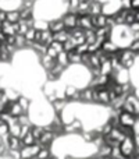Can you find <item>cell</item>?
I'll return each mask as SVG.
<instances>
[{"instance_id":"cell-17","label":"cell","mask_w":139,"mask_h":159,"mask_svg":"<svg viewBox=\"0 0 139 159\" xmlns=\"http://www.w3.org/2000/svg\"><path fill=\"white\" fill-rule=\"evenodd\" d=\"M49 157H50V149H49V147H43V145L41 147V149H39L38 154L35 155L36 159H47Z\"/></svg>"},{"instance_id":"cell-23","label":"cell","mask_w":139,"mask_h":159,"mask_svg":"<svg viewBox=\"0 0 139 159\" xmlns=\"http://www.w3.org/2000/svg\"><path fill=\"white\" fill-rule=\"evenodd\" d=\"M66 105H67L66 99H54V101H53V106H54V109L59 110V112H61V110L66 107Z\"/></svg>"},{"instance_id":"cell-24","label":"cell","mask_w":139,"mask_h":159,"mask_svg":"<svg viewBox=\"0 0 139 159\" xmlns=\"http://www.w3.org/2000/svg\"><path fill=\"white\" fill-rule=\"evenodd\" d=\"M17 102H18V105L21 106V109L24 110V112H27L28 107H29V99L25 98V96H20V98L17 99Z\"/></svg>"},{"instance_id":"cell-16","label":"cell","mask_w":139,"mask_h":159,"mask_svg":"<svg viewBox=\"0 0 139 159\" xmlns=\"http://www.w3.org/2000/svg\"><path fill=\"white\" fill-rule=\"evenodd\" d=\"M6 21L11 22V24L18 22L20 21V13L18 11H7V13H6Z\"/></svg>"},{"instance_id":"cell-27","label":"cell","mask_w":139,"mask_h":159,"mask_svg":"<svg viewBox=\"0 0 139 159\" xmlns=\"http://www.w3.org/2000/svg\"><path fill=\"white\" fill-rule=\"evenodd\" d=\"M129 50H131L132 53H135V55H138V52H139V38H134V41H132L131 45H129Z\"/></svg>"},{"instance_id":"cell-26","label":"cell","mask_w":139,"mask_h":159,"mask_svg":"<svg viewBox=\"0 0 139 159\" xmlns=\"http://www.w3.org/2000/svg\"><path fill=\"white\" fill-rule=\"evenodd\" d=\"M76 91H78V89H76L75 87L68 85V87L66 88V99H70V101H71V99H72V96L76 93Z\"/></svg>"},{"instance_id":"cell-33","label":"cell","mask_w":139,"mask_h":159,"mask_svg":"<svg viewBox=\"0 0 139 159\" xmlns=\"http://www.w3.org/2000/svg\"><path fill=\"white\" fill-rule=\"evenodd\" d=\"M129 3H131V0H121V4H123V8H129Z\"/></svg>"},{"instance_id":"cell-18","label":"cell","mask_w":139,"mask_h":159,"mask_svg":"<svg viewBox=\"0 0 139 159\" xmlns=\"http://www.w3.org/2000/svg\"><path fill=\"white\" fill-rule=\"evenodd\" d=\"M29 130H31V129H29ZM21 143H22V145H24V147H27V145H32V144H36V141H35V138L32 137L31 131H28L27 134H25L24 137L21 138Z\"/></svg>"},{"instance_id":"cell-28","label":"cell","mask_w":139,"mask_h":159,"mask_svg":"<svg viewBox=\"0 0 139 159\" xmlns=\"http://www.w3.org/2000/svg\"><path fill=\"white\" fill-rule=\"evenodd\" d=\"M49 46H52L53 49L56 50L57 53H60V52H63V43L61 42H57V41H52L50 42V45Z\"/></svg>"},{"instance_id":"cell-35","label":"cell","mask_w":139,"mask_h":159,"mask_svg":"<svg viewBox=\"0 0 139 159\" xmlns=\"http://www.w3.org/2000/svg\"><path fill=\"white\" fill-rule=\"evenodd\" d=\"M66 159H71V158H70V157H68V158H66Z\"/></svg>"},{"instance_id":"cell-9","label":"cell","mask_w":139,"mask_h":159,"mask_svg":"<svg viewBox=\"0 0 139 159\" xmlns=\"http://www.w3.org/2000/svg\"><path fill=\"white\" fill-rule=\"evenodd\" d=\"M100 49L103 50L104 53H107V55H113V53H115L118 49H120V48H118L117 45L111 41V39H107V41H104L103 43H102Z\"/></svg>"},{"instance_id":"cell-1","label":"cell","mask_w":139,"mask_h":159,"mask_svg":"<svg viewBox=\"0 0 139 159\" xmlns=\"http://www.w3.org/2000/svg\"><path fill=\"white\" fill-rule=\"evenodd\" d=\"M117 56H118V61H120V66L123 69H131L135 63V57L138 55L132 53L129 49H118L117 50Z\"/></svg>"},{"instance_id":"cell-4","label":"cell","mask_w":139,"mask_h":159,"mask_svg":"<svg viewBox=\"0 0 139 159\" xmlns=\"http://www.w3.org/2000/svg\"><path fill=\"white\" fill-rule=\"evenodd\" d=\"M41 144H32V145H27V147H22L20 149V159H29V158H33L36 154L39 152L41 149Z\"/></svg>"},{"instance_id":"cell-11","label":"cell","mask_w":139,"mask_h":159,"mask_svg":"<svg viewBox=\"0 0 139 159\" xmlns=\"http://www.w3.org/2000/svg\"><path fill=\"white\" fill-rule=\"evenodd\" d=\"M52 41H53V34L50 32L47 28L42 30V31H41V43L45 45V46H49Z\"/></svg>"},{"instance_id":"cell-36","label":"cell","mask_w":139,"mask_h":159,"mask_svg":"<svg viewBox=\"0 0 139 159\" xmlns=\"http://www.w3.org/2000/svg\"><path fill=\"white\" fill-rule=\"evenodd\" d=\"M89 159H92V158H89Z\"/></svg>"},{"instance_id":"cell-34","label":"cell","mask_w":139,"mask_h":159,"mask_svg":"<svg viewBox=\"0 0 139 159\" xmlns=\"http://www.w3.org/2000/svg\"><path fill=\"white\" fill-rule=\"evenodd\" d=\"M0 21H6V11H3V10H0Z\"/></svg>"},{"instance_id":"cell-21","label":"cell","mask_w":139,"mask_h":159,"mask_svg":"<svg viewBox=\"0 0 139 159\" xmlns=\"http://www.w3.org/2000/svg\"><path fill=\"white\" fill-rule=\"evenodd\" d=\"M20 13V20H31L33 18L32 17V8H21V10L18 11Z\"/></svg>"},{"instance_id":"cell-8","label":"cell","mask_w":139,"mask_h":159,"mask_svg":"<svg viewBox=\"0 0 139 159\" xmlns=\"http://www.w3.org/2000/svg\"><path fill=\"white\" fill-rule=\"evenodd\" d=\"M54 137H56L54 133H52V131H46V130H43L42 135L39 137V140H38V144H41V145H43V147H47V145H50V144L53 143Z\"/></svg>"},{"instance_id":"cell-22","label":"cell","mask_w":139,"mask_h":159,"mask_svg":"<svg viewBox=\"0 0 139 159\" xmlns=\"http://www.w3.org/2000/svg\"><path fill=\"white\" fill-rule=\"evenodd\" d=\"M67 55H68V63L70 64H78V63H81V55L75 53V50L67 53Z\"/></svg>"},{"instance_id":"cell-32","label":"cell","mask_w":139,"mask_h":159,"mask_svg":"<svg viewBox=\"0 0 139 159\" xmlns=\"http://www.w3.org/2000/svg\"><path fill=\"white\" fill-rule=\"evenodd\" d=\"M129 28H131V31L134 34H137L138 31H139V21H135V22H132L131 25H129Z\"/></svg>"},{"instance_id":"cell-2","label":"cell","mask_w":139,"mask_h":159,"mask_svg":"<svg viewBox=\"0 0 139 159\" xmlns=\"http://www.w3.org/2000/svg\"><path fill=\"white\" fill-rule=\"evenodd\" d=\"M120 148V152L125 159H129L134 155V152L138 149V147H135V143H134V138L132 137H125L123 141L120 143L118 145Z\"/></svg>"},{"instance_id":"cell-30","label":"cell","mask_w":139,"mask_h":159,"mask_svg":"<svg viewBox=\"0 0 139 159\" xmlns=\"http://www.w3.org/2000/svg\"><path fill=\"white\" fill-rule=\"evenodd\" d=\"M82 138H84L85 141H88V143H92V138H93L92 131H84L82 133Z\"/></svg>"},{"instance_id":"cell-19","label":"cell","mask_w":139,"mask_h":159,"mask_svg":"<svg viewBox=\"0 0 139 159\" xmlns=\"http://www.w3.org/2000/svg\"><path fill=\"white\" fill-rule=\"evenodd\" d=\"M79 92H81V99L79 101L92 102V88H86V89L79 91Z\"/></svg>"},{"instance_id":"cell-13","label":"cell","mask_w":139,"mask_h":159,"mask_svg":"<svg viewBox=\"0 0 139 159\" xmlns=\"http://www.w3.org/2000/svg\"><path fill=\"white\" fill-rule=\"evenodd\" d=\"M68 38H70V32L67 30H61V31H59V32L53 34V41L61 42V43H64Z\"/></svg>"},{"instance_id":"cell-29","label":"cell","mask_w":139,"mask_h":159,"mask_svg":"<svg viewBox=\"0 0 139 159\" xmlns=\"http://www.w3.org/2000/svg\"><path fill=\"white\" fill-rule=\"evenodd\" d=\"M25 43H27V41H25V38L22 35H15V43H14V46H25Z\"/></svg>"},{"instance_id":"cell-6","label":"cell","mask_w":139,"mask_h":159,"mask_svg":"<svg viewBox=\"0 0 139 159\" xmlns=\"http://www.w3.org/2000/svg\"><path fill=\"white\" fill-rule=\"evenodd\" d=\"M4 143L7 144V147H8L10 151H20V149L24 147L22 143H21V140H20L18 137H15V135H8V137L6 138Z\"/></svg>"},{"instance_id":"cell-31","label":"cell","mask_w":139,"mask_h":159,"mask_svg":"<svg viewBox=\"0 0 139 159\" xmlns=\"http://www.w3.org/2000/svg\"><path fill=\"white\" fill-rule=\"evenodd\" d=\"M129 8H131V10H139V0H131Z\"/></svg>"},{"instance_id":"cell-25","label":"cell","mask_w":139,"mask_h":159,"mask_svg":"<svg viewBox=\"0 0 139 159\" xmlns=\"http://www.w3.org/2000/svg\"><path fill=\"white\" fill-rule=\"evenodd\" d=\"M25 38V41L27 42H33V38H35V28H28V31L22 35Z\"/></svg>"},{"instance_id":"cell-20","label":"cell","mask_w":139,"mask_h":159,"mask_svg":"<svg viewBox=\"0 0 139 159\" xmlns=\"http://www.w3.org/2000/svg\"><path fill=\"white\" fill-rule=\"evenodd\" d=\"M29 131H31V134H32V137L35 138V141L38 143L39 137H41L42 133H43V127H41V126H32Z\"/></svg>"},{"instance_id":"cell-7","label":"cell","mask_w":139,"mask_h":159,"mask_svg":"<svg viewBox=\"0 0 139 159\" xmlns=\"http://www.w3.org/2000/svg\"><path fill=\"white\" fill-rule=\"evenodd\" d=\"M90 21H92V28L93 30H98V28H103L106 27L107 22V16L106 14H98V16H92L90 17Z\"/></svg>"},{"instance_id":"cell-3","label":"cell","mask_w":139,"mask_h":159,"mask_svg":"<svg viewBox=\"0 0 139 159\" xmlns=\"http://www.w3.org/2000/svg\"><path fill=\"white\" fill-rule=\"evenodd\" d=\"M117 120H118V124H120V126L132 127L138 121V115L125 112V110H120V113L117 115Z\"/></svg>"},{"instance_id":"cell-12","label":"cell","mask_w":139,"mask_h":159,"mask_svg":"<svg viewBox=\"0 0 139 159\" xmlns=\"http://www.w3.org/2000/svg\"><path fill=\"white\" fill-rule=\"evenodd\" d=\"M47 30H49L52 34L59 32V31L64 30V24H63V21H61V20H53L52 22H49V25H47Z\"/></svg>"},{"instance_id":"cell-5","label":"cell","mask_w":139,"mask_h":159,"mask_svg":"<svg viewBox=\"0 0 139 159\" xmlns=\"http://www.w3.org/2000/svg\"><path fill=\"white\" fill-rule=\"evenodd\" d=\"M61 21H63V24H64V30H67V31H71V30H74V28H78V27H76L78 17H76L75 13H71V11H68V13H67L66 16L61 18Z\"/></svg>"},{"instance_id":"cell-14","label":"cell","mask_w":139,"mask_h":159,"mask_svg":"<svg viewBox=\"0 0 139 159\" xmlns=\"http://www.w3.org/2000/svg\"><path fill=\"white\" fill-rule=\"evenodd\" d=\"M54 60H56V63L60 64V66H61V67H64V69H66V67L70 64V63H68V55H67V52H64V50H63V52L59 53L57 57H56Z\"/></svg>"},{"instance_id":"cell-15","label":"cell","mask_w":139,"mask_h":159,"mask_svg":"<svg viewBox=\"0 0 139 159\" xmlns=\"http://www.w3.org/2000/svg\"><path fill=\"white\" fill-rule=\"evenodd\" d=\"M41 63H42V66H43L45 69L50 70V69H52V67L56 64V60H54V59H52V57H49L47 55H42Z\"/></svg>"},{"instance_id":"cell-10","label":"cell","mask_w":139,"mask_h":159,"mask_svg":"<svg viewBox=\"0 0 139 159\" xmlns=\"http://www.w3.org/2000/svg\"><path fill=\"white\" fill-rule=\"evenodd\" d=\"M102 11H103V7H102V3L99 2V0H92V2H89V10H88V13H89L90 16L102 14Z\"/></svg>"}]
</instances>
